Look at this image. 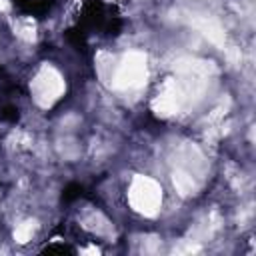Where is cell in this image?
Returning <instances> with one entry per match:
<instances>
[{"mask_svg": "<svg viewBox=\"0 0 256 256\" xmlns=\"http://www.w3.org/2000/svg\"><path fill=\"white\" fill-rule=\"evenodd\" d=\"M18 2L26 4L28 10H46V8H50V4L54 0H18Z\"/></svg>", "mask_w": 256, "mask_h": 256, "instance_id": "obj_1", "label": "cell"}]
</instances>
